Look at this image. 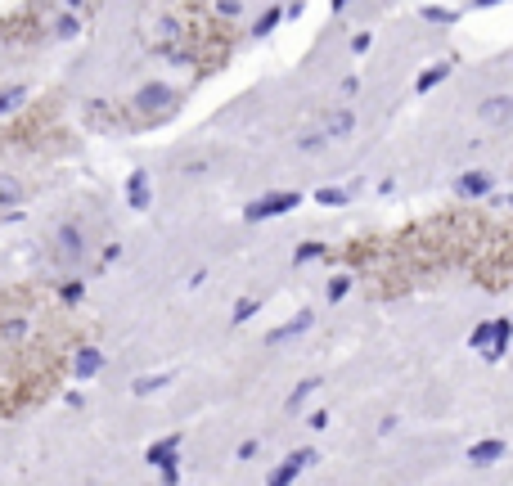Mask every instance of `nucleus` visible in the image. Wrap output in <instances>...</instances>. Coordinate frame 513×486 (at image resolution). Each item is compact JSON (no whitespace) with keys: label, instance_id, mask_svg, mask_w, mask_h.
<instances>
[{"label":"nucleus","instance_id":"1","mask_svg":"<svg viewBox=\"0 0 513 486\" xmlns=\"http://www.w3.org/2000/svg\"><path fill=\"white\" fill-rule=\"evenodd\" d=\"M180 441H185V437L171 432V437H163V441H153V446H149V455H144L158 473H163V482H167V486H176V482H180Z\"/></svg>","mask_w":513,"mask_h":486},{"label":"nucleus","instance_id":"2","mask_svg":"<svg viewBox=\"0 0 513 486\" xmlns=\"http://www.w3.org/2000/svg\"><path fill=\"white\" fill-rule=\"evenodd\" d=\"M509 333H513L509 315H495V320H486V324H478V329H473L468 343L478 347V351H486L491 360H500V356H505V347H509Z\"/></svg>","mask_w":513,"mask_h":486},{"label":"nucleus","instance_id":"3","mask_svg":"<svg viewBox=\"0 0 513 486\" xmlns=\"http://www.w3.org/2000/svg\"><path fill=\"white\" fill-rule=\"evenodd\" d=\"M293 208H302V194L279 189V194H261V198H252L248 208H243V216H248V221H271V216H284Z\"/></svg>","mask_w":513,"mask_h":486},{"label":"nucleus","instance_id":"4","mask_svg":"<svg viewBox=\"0 0 513 486\" xmlns=\"http://www.w3.org/2000/svg\"><path fill=\"white\" fill-rule=\"evenodd\" d=\"M315 459H320V455H315L311 446H307V451H293V455L284 459V464H279V468L271 473V482H266V486H293V482L302 478V473H307V468L315 464Z\"/></svg>","mask_w":513,"mask_h":486},{"label":"nucleus","instance_id":"5","mask_svg":"<svg viewBox=\"0 0 513 486\" xmlns=\"http://www.w3.org/2000/svg\"><path fill=\"white\" fill-rule=\"evenodd\" d=\"M311 324H315V315H311V311L293 315L288 324H279V329H271V333H266V347H284V343H293V338H302V333L311 329Z\"/></svg>","mask_w":513,"mask_h":486},{"label":"nucleus","instance_id":"6","mask_svg":"<svg viewBox=\"0 0 513 486\" xmlns=\"http://www.w3.org/2000/svg\"><path fill=\"white\" fill-rule=\"evenodd\" d=\"M505 451H509V446L500 441V437H486V441H478V446L468 451V459H473L478 468H491L495 459H505Z\"/></svg>","mask_w":513,"mask_h":486},{"label":"nucleus","instance_id":"7","mask_svg":"<svg viewBox=\"0 0 513 486\" xmlns=\"http://www.w3.org/2000/svg\"><path fill=\"white\" fill-rule=\"evenodd\" d=\"M59 252H64V257L68 261H77V257H86V235H81V230L77 225H59Z\"/></svg>","mask_w":513,"mask_h":486},{"label":"nucleus","instance_id":"8","mask_svg":"<svg viewBox=\"0 0 513 486\" xmlns=\"http://www.w3.org/2000/svg\"><path fill=\"white\" fill-rule=\"evenodd\" d=\"M351 131H356V113H351V108H338V113L324 122L320 136H324V140H347Z\"/></svg>","mask_w":513,"mask_h":486},{"label":"nucleus","instance_id":"9","mask_svg":"<svg viewBox=\"0 0 513 486\" xmlns=\"http://www.w3.org/2000/svg\"><path fill=\"white\" fill-rule=\"evenodd\" d=\"M126 203L136 212L149 208V172H131V180H126Z\"/></svg>","mask_w":513,"mask_h":486},{"label":"nucleus","instance_id":"10","mask_svg":"<svg viewBox=\"0 0 513 486\" xmlns=\"http://www.w3.org/2000/svg\"><path fill=\"white\" fill-rule=\"evenodd\" d=\"M455 189L464 194V198H482V194H491V176L486 172H464L455 180Z\"/></svg>","mask_w":513,"mask_h":486},{"label":"nucleus","instance_id":"11","mask_svg":"<svg viewBox=\"0 0 513 486\" xmlns=\"http://www.w3.org/2000/svg\"><path fill=\"white\" fill-rule=\"evenodd\" d=\"M100 369H104V351L81 347V351H77V379H95Z\"/></svg>","mask_w":513,"mask_h":486},{"label":"nucleus","instance_id":"12","mask_svg":"<svg viewBox=\"0 0 513 486\" xmlns=\"http://www.w3.org/2000/svg\"><path fill=\"white\" fill-rule=\"evenodd\" d=\"M509 108H513L509 95H491V100L478 108V117H482V122H505V117H509Z\"/></svg>","mask_w":513,"mask_h":486},{"label":"nucleus","instance_id":"13","mask_svg":"<svg viewBox=\"0 0 513 486\" xmlns=\"http://www.w3.org/2000/svg\"><path fill=\"white\" fill-rule=\"evenodd\" d=\"M446 77H450V64H432L428 72H419V81H414V90H419V95H428L432 86H442Z\"/></svg>","mask_w":513,"mask_h":486},{"label":"nucleus","instance_id":"14","mask_svg":"<svg viewBox=\"0 0 513 486\" xmlns=\"http://www.w3.org/2000/svg\"><path fill=\"white\" fill-rule=\"evenodd\" d=\"M315 387H320V379H307V383H297V387L288 392V410H293V415H297V410L315 396Z\"/></svg>","mask_w":513,"mask_h":486},{"label":"nucleus","instance_id":"15","mask_svg":"<svg viewBox=\"0 0 513 486\" xmlns=\"http://www.w3.org/2000/svg\"><path fill=\"white\" fill-rule=\"evenodd\" d=\"M167 100H171V90H167V86H144V90L136 95V104H140V108H153V104H167Z\"/></svg>","mask_w":513,"mask_h":486},{"label":"nucleus","instance_id":"16","mask_svg":"<svg viewBox=\"0 0 513 486\" xmlns=\"http://www.w3.org/2000/svg\"><path fill=\"white\" fill-rule=\"evenodd\" d=\"M279 18H284V9H279V5H271V9H266L261 18H256L252 36H266V32H275V28H279Z\"/></svg>","mask_w":513,"mask_h":486},{"label":"nucleus","instance_id":"17","mask_svg":"<svg viewBox=\"0 0 513 486\" xmlns=\"http://www.w3.org/2000/svg\"><path fill=\"white\" fill-rule=\"evenodd\" d=\"M315 257H324V243L320 239H311V243H302L297 252H293V266H307V261H315Z\"/></svg>","mask_w":513,"mask_h":486},{"label":"nucleus","instance_id":"18","mask_svg":"<svg viewBox=\"0 0 513 486\" xmlns=\"http://www.w3.org/2000/svg\"><path fill=\"white\" fill-rule=\"evenodd\" d=\"M256 311H261V302H256V297H239L235 302V324H248Z\"/></svg>","mask_w":513,"mask_h":486},{"label":"nucleus","instance_id":"19","mask_svg":"<svg viewBox=\"0 0 513 486\" xmlns=\"http://www.w3.org/2000/svg\"><path fill=\"white\" fill-rule=\"evenodd\" d=\"M163 383H171V374H158V379H136V383H131V392H136V396H149V392H158Z\"/></svg>","mask_w":513,"mask_h":486},{"label":"nucleus","instance_id":"20","mask_svg":"<svg viewBox=\"0 0 513 486\" xmlns=\"http://www.w3.org/2000/svg\"><path fill=\"white\" fill-rule=\"evenodd\" d=\"M18 180L14 176H0V208H9V203H18Z\"/></svg>","mask_w":513,"mask_h":486},{"label":"nucleus","instance_id":"21","mask_svg":"<svg viewBox=\"0 0 513 486\" xmlns=\"http://www.w3.org/2000/svg\"><path fill=\"white\" fill-rule=\"evenodd\" d=\"M23 95H28V86H9V90H0V113L18 108V104H23Z\"/></svg>","mask_w":513,"mask_h":486},{"label":"nucleus","instance_id":"22","mask_svg":"<svg viewBox=\"0 0 513 486\" xmlns=\"http://www.w3.org/2000/svg\"><path fill=\"white\" fill-rule=\"evenodd\" d=\"M351 293V279H329V302H342Z\"/></svg>","mask_w":513,"mask_h":486},{"label":"nucleus","instance_id":"23","mask_svg":"<svg viewBox=\"0 0 513 486\" xmlns=\"http://www.w3.org/2000/svg\"><path fill=\"white\" fill-rule=\"evenodd\" d=\"M320 144H324V136H320V131H311V136H302V140H297V149H302V153H315Z\"/></svg>","mask_w":513,"mask_h":486},{"label":"nucleus","instance_id":"24","mask_svg":"<svg viewBox=\"0 0 513 486\" xmlns=\"http://www.w3.org/2000/svg\"><path fill=\"white\" fill-rule=\"evenodd\" d=\"M423 18H432V23H455V14H450V9H437V5H428Z\"/></svg>","mask_w":513,"mask_h":486},{"label":"nucleus","instance_id":"25","mask_svg":"<svg viewBox=\"0 0 513 486\" xmlns=\"http://www.w3.org/2000/svg\"><path fill=\"white\" fill-rule=\"evenodd\" d=\"M370 45H374V36H370V32H356V36H351V50H356V54H365Z\"/></svg>","mask_w":513,"mask_h":486},{"label":"nucleus","instance_id":"26","mask_svg":"<svg viewBox=\"0 0 513 486\" xmlns=\"http://www.w3.org/2000/svg\"><path fill=\"white\" fill-rule=\"evenodd\" d=\"M356 90H360V77H342V86H338V95H342V100H351Z\"/></svg>","mask_w":513,"mask_h":486},{"label":"nucleus","instance_id":"27","mask_svg":"<svg viewBox=\"0 0 513 486\" xmlns=\"http://www.w3.org/2000/svg\"><path fill=\"white\" fill-rule=\"evenodd\" d=\"M315 198H320V203H347V189H320Z\"/></svg>","mask_w":513,"mask_h":486},{"label":"nucleus","instance_id":"28","mask_svg":"<svg viewBox=\"0 0 513 486\" xmlns=\"http://www.w3.org/2000/svg\"><path fill=\"white\" fill-rule=\"evenodd\" d=\"M239 9H243L239 0H221V14H225V18H239Z\"/></svg>","mask_w":513,"mask_h":486},{"label":"nucleus","instance_id":"29","mask_svg":"<svg viewBox=\"0 0 513 486\" xmlns=\"http://www.w3.org/2000/svg\"><path fill=\"white\" fill-rule=\"evenodd\" d=\"M307 423H311V428H329V415H324V410H315V415H311Z\"/></svg>","mask_w":513,"mask_h":486},{"label":"nucleus","instance_id":"30","mask_svg":"<svg viewBox=\"0 0 513 486\" xmlns=\"http://www.w3.org/2000/svg\"><path fill=\"white\" fill-rule=\"evenodd\" d=\"M329 9H334V14H342V9H347V0H334V5H329Z\"/></svg>","mask_w":513,"mask_h":486}]
</instances>
